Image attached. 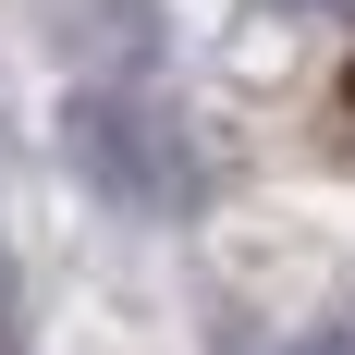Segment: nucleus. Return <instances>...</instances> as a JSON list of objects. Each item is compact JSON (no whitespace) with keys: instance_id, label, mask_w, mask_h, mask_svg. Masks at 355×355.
Here are the masks:
<instances>
[{"instance_id":"f257e3e1","label":"nucleus","mask_w":355,"mask_h":355,"mask_svg":"<svg viewBox=\"0 0 355 355\" xmlns=\"http://www.w3.org/2000/svg\"><path fill=\"white\" fill-rule=\"evenodd\" d=\"M343 135H355V62H343Z\"/></svg>"},{"instance_id":"f03ea898","label":"nucleus","mask_w":355,"mask_h":355,"mask_svg":"<svg viewBox=\"0 0 355 355\" xmlns=\"http://www.w3.org/2000/svg\"><path fill=\"white\" fill-rule=\"evenodd\" d=\"M319 355H331V343H319Z\"/></svg>"}]
</instances>
